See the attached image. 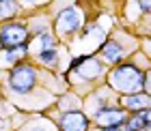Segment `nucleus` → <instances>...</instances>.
Masks as SVG:
<instances>
[{
  "mask_svg": "<svg viewBox=\"0 0 151 131\" xmlns=\"http://www.w3.org/2000/svg\"><path fill=\"white\" fill-rule=\"evenodd\" d=\"M17 13V4L11 0H0V19H9Z\"/></svg>",
  "mask_w": 151,
  "mask_h": 131,
  "instance_id": "9d476101",
  "label": "nucleus"
},
{
  "mask_svg": "<svg viewBox=\"0 0 151 131\" xmlns=\"http://www.w3.org/2000/svg\"><path fill=\"white\" fill-rule=\"evenodd\" d=\"M140 9L142 11H149V0H140Z\"/></svg>",
  "mask_w": 151,
  "mask_h": 131,
  "instance_id": "4468645a",
  "label": "nucleus"
},
{
  "mask_svg": "<svg viewBox=\"0 0 151 131\" xmlns=\"http://www.w3.org/2000/svg\"><path fill=\"white\" fill-rule=\"evenodd\" d=\"M147 78H149L147 71H142L132 63H125L110 71V86L123 95H136V93H142Z\"/></svg>",
  "mask_w": 151,
  "mask_h": 131,
  "instance_id": "f257e3e1",
  "label": "nucleus"
},
{
  "mask_svg": "<svg viewBox=\"0 0 151 131\" xmlns=\"http://www.w3.org/2000/svg\"><path fill=\"white\" fill-rule=\"evenodd\" d=\"M101 131H123V129L119 127V129H101Z\"/></svg>",
  "mask_w": 151,
  "mask_h": 131,
  "instance_id": "2eb2a0df",
  "label": "nucleus"
},
{
  "mask_svg": "<svg viewBox=\"0 0 151 131\" xmlns=\"http://www.w3.org/2000/svg\"><path fill=\"white\" fill-rule=\"evenodd\" d=\"M142 131H149V127H147V129H142Z\"/></svg>",
  "mask_w": 151,
  "mask_h": 131,
  "instance_id": "dca6fc26",
  "label": "nucleus"
},
{
  "mask_svg": "<svg viewBox=\"0 0 151 131\" xmlns=\"http://www.w3.org/2000/svg\"><path fill=\"white\" fill-rule=\"evenodd\" d=\"M99 52H101V58H104L106 63H110V65H116L123 58V47H121L119 41H114V39L104 41V45H101Z\"/></svg>",
  "mask_w": 151,
  "mask_h": 131,
  "instance_id": "6e6552de",
  "label": "nucleus"
},
{
  "mask_svg": "<svg viewBox=\"0 0 151 131\" xmlns=\"http://www.w3.org/2000/svg\"><path fill=\"white\" fill-rule=\"evenodd\" d=\"M78 26H80V15H78V11H76L73 6H67V9H63L58 13V17H56L58 32L69 34V32H73L76 28H78Z\"/></svg>",
  "mask_w": 151,
  "mask_h": 131,
  "instance_id": "0eeeda50",
  "label": "nucleus"
},
{
  "mask_svg": "<svg viewBox=\"0 0 151 131\" xmlns=\"http://www.w3.org/2000/svg\"><path fill=\"white\" fill-rule=\"evenodd\" d=\"M39 41H41V45H43V50H54V37L50 32H41Z\"/></svg>",
  "mask_w": 151,
  "mask_h": 131,
  "instance_id": "ddd939ff",
  "label": "nucleus"
},
{
  "mask_svg": "<svg viewBox=\"0 0 151 131\" xmlns=\"http://www.w3.org/2000/svg\"><path fill=\"white\" fill-rule=\"evenodd\" d=\"M149 103H151V99H149V95H145V93H136V95H125L123 97V110H132V112H140V110H147L149 108Z\"/></svg>",
  "mask_w": 151,
  "mask_h": 131,
  "instance_id": "1a4fd4ad",
  "label": "nucleus"
},
{
  "mask_svg": "<svg viewBox=\"0 0 151 131\" xmlns=\"http://www.w3.org/2000/svg\"><path fill=\"white\" fill-rule=\"evenodd\" d=\"M26 41H28V30L24 24H6L0 30V47H4V50L26 45Z\"/></svg>",
  "mask_w": 151,
  "mask_h": 131,
  "instance_id": "20e7f679",
  "label": "nucleus"
},
{
  "mask_svg": "<svg viewBox=\"0 0 151 131\" xmlns=\"http://www.w3.org/2000/svg\"><path fill=\"white\" fill-rule=\"evenodd\" d=\"M69 69H71V71H78L84 80H95V78H99V75H101V71H104L101 63L93 56V54H86V56L73 58Z\"/></svg>",
  "mask_w": 151,
  "mask_h": 131,
  "instance_id": "39448f33",
  "label": "nucleus"
},
{
  "mask_svg": "<svg viewBox=\"0 0 151 131\" xmlns=\"http://www.w3.org/2000/svg\"><path fill=\"white\" fill-rule=\"evenodd\" d=\"M28 54V45H19V47H13V50H6V60L9 63H15V60L24 58Z\"/></svg>",
  "mask_w": 151,
  "mask_h": 131,
  "instance_id": "f8f14e48",
  "label": "nucleus"
},
{
  "mask_svg": "<svg viewBox=\"0 0 151 131\" xmlns=\"http://www.w3.org/2000/svg\"><path fill=\"white\" fill-rule=\"evenodd\" d=\"M129 118L127 112L123 108H116V105H106L101 108L97 114H95V125L99 129H119L125 125V120Z\"/></svg>",
  "mask_w": 151,
  "mask_h": 131,
  "instance_id": "7ed1b4c3",
  "label": "nucleus"
},
{
  "mask_svg": "<svg viewBox=\"0 0 151 131\" xmlns=\"http://www.w3.org/2000/svg\"><path fill=\"white\" fill-rule=\"evenodd\" d=\"M88 116L84 112H78V110H71V112H65L60 116L58 129L60 131H88Z\"/></svg>",
  "mask_w": 151,
  "mask_h": 131,
  "instance_id": "423d86ee",
  "label": "nucleus"
},
{
  "mask_svg": "<svg viewBox=\"0 0 151 131\" xmlns=\"http://www.w3.org/2000/svg\"><path fill=\"white\" fill-rule=\"evenodd\" d=\"M39 60H41L43 65H47V67H56L58 54H56V50H41V52H39Z\"/></svg>",
  "mask_w": 151,
  "mask_h": 131,
  "instance_id": "9b49d317",
  "label": "nucleus"
},
{
  "mask_svg": "<svg viewBox=\"0 0 151 131\" xmlns=\"http://www.w3.org/2000/svg\"><path fill=\"white\" fill-rule=\"evenodd\" d=\"M35 82H37V69L32 65L19 63L9 71V86H11V90L17 93V95L30 93L32 88H35Z\"/></svg>",
  "mask_w": 151,
  "mask_h": 131,
  "instance_id": "f03ea898",
  "label": "nucleus"
}]
</instances>
